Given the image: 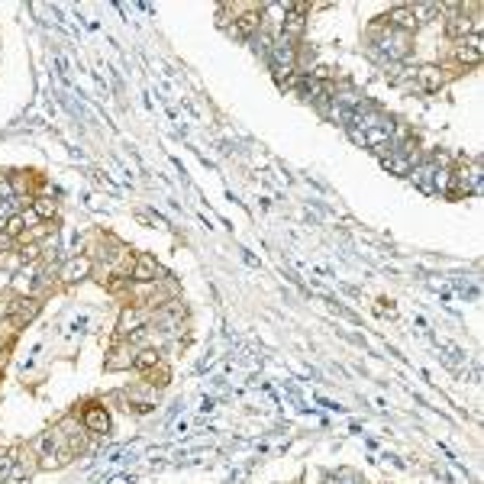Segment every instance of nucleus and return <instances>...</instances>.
<instances>
[{"mask_svg":"<svg viewBox=\"0 0 484 484\" xmlns=\"http://www.w3.org/2000/svg\"><path fill=\"white\" fill-rule=\"evenodd\" d=\"M23 232H26V220H23V210L4 220V236H7V239H16V236H23Z\"/></svg>","mask_w":484,"mask_h":484,"instance_id":"8","label":"nucleus"},{"mask_svg":"<svg viewBox=\"0 0 484 484\" xmlns=\"http://www.w3.org/2000/svg\"><path fill=\"white\" fill-rule=\"evenodd\" d=\"M146 323H149V310L129 307V310H123V316H119L117 333L119 336H133V333H139V326H146Z\"/></svg>","mask_w":484,"mask_h":484,"instance_id":"3","label":"nucleus"},{"mask_svg":"<svg viewBox=\"0 0 484 484\" xmlns=\"http://www.w3.org/2000/svg\"><path fill=\"white\" fill-rule=\"evenodd\" d=\"M29 210L36 213L39 223H45V220H52V213H55V200H52L49 194H43V197H36L33 204H29Z\"/></svg>","mask_w":484,"mask_h":484,"instance_id":"7","label":"nucleus"},{"mask_svg":"<svg viewBox=\"0 0 484 484\" xmlns=\"http://www.w3.org/2000/svg\"><path fill=\"white\" fill-rule=\"evenodd\" d=\"M161 365V355H158V349H139L133 355V368L136 372H152V368H158Z\"/></svg>","mask_w":484,"mask_h":484,"instance_id":"6","label":"nucleus"},{"mask_svg":"<svg viewBox=\"0 0 484 484\" xmlns=\"http://www.w3.org/2000/svg\"><path fill=\"white\" fill-rule=\"evenodd\" d=\"M91 268H94V262L87 259V255H75V259H68L62 265V278L65 281H81V278L91 274Z\"/></svg>","mask_w":484,"mask_h":484,"instance_id":"5","label":"nucleus"},{"mask_svg":"<svg viewBox=\"0 0 484 484\" xmlns=\"http://www.w3.org/2000/svg\"><path fill=\"white\" fill-rule=\"evenodd\" d=\"M81 423H85V429L87 433H94V436L110 433V414H107L100 404H87L85 414H81Z\"/></svg>","mask_w":484,"mask_h":484,"instance_id":"1","label":"nucleus"},{"mask_svg":"<svg viewBox=\"0 0 484 484\" xmlns=\"http://www.w3.org/2000/svg\"><path fill=\"white\" fill-rule=\"evenodd\" d=\"M158 274V265H155L152 255H139V259H133V271H129V278L136 281V284H152V281Z\"/></svg>","mask_w":484,"mask_h":484,"instance_id":"4","label":"nucleus"},{"mask_svg":"<svg viewBox=\"0 0 484 484\" xmlns=\"http://www.w3.org/2000/svg\"><path fill=\"white\" fill-rule=\"evenodd\" d=\"M442 81H446V77H442L439 65H423V68L414 71V87H420V91H426V94L439 91Z\"/></svg>","mask_w":484,"mask_h":484,"instance_id":"2","label":"nucleus"}]
</instances>
